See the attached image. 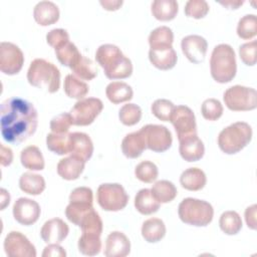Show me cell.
<instances>
[{
	"label": "cell",
	"mask_w": 257,
	"mask_h": 257,
	"mask_svg": "<svg viewBox=\"0 0 257 257\" xmlns=\"http://www.w3.org/2000/svg\"><path fill=\"white\" fill-rule=\"evenodd\" d=\"M37 124V110L30 101L10 97L1 103V135L6 142L18 145L26 141L35 133Z\"/></svg>",
	"instance_id": "obj_1"
},
{
	"label": "cell",
	"mask_w": 257,
	"mask_h": 257,
	"mask_svg": "<svg viewBox=\"0 0 257 257\" xmlns=\"http://www.w3.org/2000/svg\"><path fill=\"white\" fill-rule=\"evenodd\" d=\"M96 62L109 79H123L132 75L133 64L128 57L113 44H102L95 52Z\"/></svg>",
	"instance_id": "obj_2"
},
{
	"label": "cell",
	"mask_w": 257,
	"mask_h": 257,
	"mask_svg": "<svg viewBox=\"0 0 257 257\" xmlns=\"http://www.w3.org/2000/svg\"><path fill=\"white\" fill-rule=\"evenodd\" d=\"M210 71L213 79L219 83L230 82L235 77L236 56L229 44L221 43L214 47L210 58Z\"/></svg>",
	"instance_id": "obj_3"
},
{
	"label": "cell",
	"mask_w": 257,
	"mask_h": 257,
	"mask_svg": "<svg viewBox=\"0 0 257 257\" xmlns=\"http://www.w3.org/2000/svg\"><path fill=\"white\" fill-rule=\"evenodd\" d=\"M27 80L31 85L53 93L60 86V71L52 62L36 58L29 65Z\"/></svg>",
	"instance_id": "obj_4"
},
{
	"label": "cell",
	"mask_w": 257,
	"mask_h": 257,
	"mask_svg": "<svg viewBox=\"0 0 257 257\" xmlns=\"http://www.w3.org/2000/svg\"><path fill=\"white\" fill-rule=\"evenodd\" d=\"M251 126L245 121H237L220 132L218 146L223 153L233 155L243 150L251 142Z\"/></svg>",
	"instance_id": "obj_5"
},
{
	"label": "cell",
	"mask_w": 257,
	"mask_h": 257,
	"mask_svg": "<svg viewBox=\"0 0 257 257\" xmlns=\"http://www.w3.org/2000/svg\"><path fill=\"white\" fill-rule=\"evenodd\" d=\"M178 214L182 222L192 226L204 227L212 222L214 209L210 203L204 200L186 198L180 203Z\"/></svg>",
	"instance_id": "obj_6"
},
{
	"label": "cell",
	"mask_w": 257,
	"mask_h": 257,
	"mask_svg": "<svg viewBox=\"0 0 257 257\" xmlns=\"http://www.w3.org/2000/svg\"><path fill=\"white\" fill-rule=\"evenodd\" d=\"M226 106L233 111H246L257 106V92L252 87L234 85L229 87L223 95Z\"/></svg>",
	"instance_id": "obj_7"
},
{
	"label": "cell",
	"mask_w": 257,
	"mask_h": 257,
	"mask_svg": "<svg viewBox=\"0 0 257 257\" xmlns=\"http://www.w3.org/2000/svg\"><path fill=\"white\" fill-rule=\"evenodd\" d=\"M98 205L105 211L116 212L122 210L128 202L124 188L116 183L101 184L96 193Z\"/></svg>",
	"instance_id": "obj_8"
},
{
	"label": "cell",
	"mask_w": 257,
	"mask_h": 257,
	"mask_svg": "<svg viewBox=\"0 0 257 257\" xmlns=\"http://www.w3.org/2000/svg\"><path fill=\"white\" fill-rule=\"evenodd\" d=\"M103 103L99 98L88 97L79 99L69 111L72 123L75 125H88L93 122L101 112Z\"/></svg>",
	"instance_id": "obj_9"
},
{
	"label": "cell",
	"mask_w": 257,
	"mask_h": 257,
	"mask_svg": "<svg viewBox=\"0 0 257 257\" xmlns=\"http://www.w3.org/2000/svg\"><path fill=\"white\" fill-rule=\"evenodd\" d=\"M140 132L144 137L147 149L153 152L163 153L172 146V134L165 125L147 124L144 125Z\"/></svg>",
	"instance_id": "obj_10"
},
{
	"label": "cell",
	"mask_w": 257,
	"mask_h": 257,
	"mask_svg": "<svg viewBox=\"0 0 257 257\" xmlns=\"http://www.w3.org/2000/svg\"><path fill=\"white\" fill-rule=\"evenodd\" d=\"M24 63V55L21 49L11 42L0 44V70L7 75L17 74Z\"/></svg>",
	"instance_id": "obj_11"
},
{
	"label": "cell",
	"mask_w": 257,
	"mask_h": 257,
	"mask_svg": "<svg viewBox=\"0 0 257 257\" xmlns=\"http://www.w3.org/2000/svg\"><path fill=\"white\" fill-rule=\"evenodd\" d=\"M170 121L178 136V140L190 135L197 134L196 118L193 110L186 105L175 106Z\"/></svg>",
	"instance_id": "obj_12"
},
{
	"label": "cell",
	"mask_w": 257,
	"mask_h": 257,
	"mask_svg": "<svg viewBox=\"0 0 257 257\" xmlns=\"http://www.w3.org/2000/svg\"><path fill=\"white\" fill-rule=\"evenodd\" d=\"M4 251L10 257H35L36 249L28 238L18 231H11L4 240Z\"/></svg>",
	"instance_id": "obj_13"
},
{
	"label": "cell",
	"mask_w": 257,
	"mask_h": 257,
	"mask_svg": "<svg viewBox=\"0 0 257 257\" xmlns=\"http://www.w3.org/2000/svg\"><path fill=\"white\" fill-rule=\"evenodd\" d=\"M40 206L29 198H19L13 205V217L21 225L34 224L40 216Z\"/></svg>",
	"instance_id": "obj_14"
},
{
	"label": "cell",
	"mask_w": 257,
	"mask_h": 257,
	"mask_svg": "<svg viewBox=\"0 0 257 257\" xmlns=\"http://www.w3.org/2000/svg\"><path fill=\"white\" fill-rule=\"evenodd\" d=\"M181 48L185 56L193 63H201L204 61L208 43L207 40L200 35H188L182 39Z\"/></svg>",
	"instance_id": "obj_15"
},
{
	"label": "cell",
	"mask_w": 257,
	"mask_h": 257,
	"mask_svg": "<svg viewBox=\"0 0 257 257\" xmlns=\"http://www.w3.org/2000/svg\"><path fill=\"white\" fill-rule=\"evenodd\" d=\"M93 144L88 135L84 133H70L69 135V155L80 159L86 163L92 156Z\"/></svg>",
	"instance_id": "obj_16"
},
{
	"label": "cell",
	"mask_w": 257,
	"mask_h": 257,
	"mask_svg": "<svg viewBox=\"0 0 257 257\" xmlns=\"http://www.w3.org/2000/svg\"><path fill=\"white\" fill-rule=\"evenodd\" d=\"M68 233V225L59 218H53L46 221L40 230V236L47 244L61 243L67 237Z\"/></svg>",
	"instance_id": "obj_17"
},
{
	"label": "cell",
	"mask_w": 257,
	"mask_h": 257,
	"mask_svg": "<svg viewBox=\"0 0 257 257\" xmlns=\"http://www.w3.org/2000/svg\"><path fill=\"white\" fill-rule=\"evenodd\" d=\"M179 152L181 157L185 161L197 162L203 158L205 153V147L197 134L182 138L181 140H179Z\"/></svg>",
	"instance_id": "obj_18"
},
{
	"label": "cell",
	"mask_w": 257,
	"mask_h": 257,
	"mask_svg": "<svg viewBox=\"0 0 257 257\" xmlns=\"http://www.w3.org/2000/svg\"><path fill=\"white\" fill-rule=\"evenodd\" d=\"M131 242L128 238L119 231L108 234L105 241L104 255L106 257H125L130 254Z\"/></svg>",
	"instance_id": "obj_19"
},
{
	"label": "cell",
	"mask_w": 257,
	"mask_h": 257,
	"mask_svg": "<svg viewBox=\"0 0 257 257\" xmlns=\"http://www.w3.org/2000/svg\"><path fill=\"white\" fill-rule=\"evenodd\" d=\"M149 59L155 67L161 70H169L176 65L178 57L175 49L171 46L155 49L150 48Z\"/></svg>",
	"instance_id": "obj_20"
},
{
	"label": "cell",
	"mask_w": 257,
	"mask_h": 257,
	"mask_svg": "<svg viewBox=\"0 0 257 257\" xmlns=\"http://www.w3.org/2000/svg\"><path fill=\"white\" fill-rule=\"evenodd\" d=\"M33 17L39 25L48 26L58 21L59 9L51 1H40L34 7Z\"/></svg>",
	"instance_id": "obj_21"
},
{
	"label": "cell",
	"mask_w": 257,
	"mask_h": 257,
	"mask_svg": "<svg viewBox=\"0 0 257 257\" xmlns=\"http://www.w3.org/2000/svg\"><path fill=\"white\" fill-rule=\"evenodd\" d=\"M85 163L78 158L69 156L61 159L57 164V174L64 180L73 181L78 179L84 170Z\"/></svg>",
	"instance_id": "obj_22"
},
{
	"label": "cell",
	"mask_w": 257,
	"mask_h": 257,
	"mask_svg": "<svg viewBox=\"0 0 257 257\" xmlns=\"http://www.w3.org/2000/svg\"><path fill=\"white\" fill-rule=\"evenodd\" d=\"M146 149V142L140 131L126 135L121 142V151L128 159L139 158Z\"/></svg>",
	"instance_id": "obj_23"
},
{
	"label": "cell",
	"mask_w": 257,
	"mask_h": 257,
	"mask_svg": "<svg viewBox=\"0 0 257 257\" xmlns=\"http://www.w3.org/2000/svg\"><path fill=\"white\" fill-rule=\"evenodd\" d=\"M206 182L207 178L205 173L198 168H189L185 170L180 177L182 187L189 191H200L205 187Z\"/></svg>",
	"instance_id": "obj_24"
},
{
	"label": "cell",
	"mask_w": 257,
	"mask_h": 257,
	"mask_svg": "<svg viewBox=\"0 0 257 257\" xmlns=\"http://www.w3.org/2000/svg\"><path fill=\"white\" fill-rule=\"evenodd\" d=\"M160 202L153 196L150 189L140 190L135 197V207L143 215H151L160 209Z\"/></svg>",
	"instance_id": "obj_25"
},
{
	"label": "cell",
	"mask_w": 257,
	"mask_h": 257,
	"mask_svg": "<svg viewBox=\"0 0 257 257\" xmlns=\"http://www.w3.org/2000/svg\"><path fill=\"white\" fill-rule=\"evenodd\" d=\"M166 235V226L163 220L151 218L146 220L142 226V236L149 243L161 241Z\"/></svg>",
	"instance_id": "obj_26"
},
{
	"label": "cell",
	"mask_w": 257,
	"mask_h": 257,
	"mask_svg": "<svg viewBox=\"0 0 257 257\" xmlns=\"http://www.w3.org/2000/svg\"><path fill=\"white\" fill-rule=\"evenodd\" d=\"M105 94L108 100L114 104L128 101L133 98V88L125 82L112 81L107 84L105 88Z\"/></svg>",
	"instance_id": "obj_27"
},
{
	"label": "cell",
	"mask_w": 257,
	"mask_h": 257,
	"mask_svg": "<svg viewBox=\"0 0 257 257\" xmlns=\"http://www.w3.org/2000/svg\"><path fill=\"white\" fill-rule=\"evenodd\" d=\"M179 5L175 0H155L152 3L151 11L153 16L161 21L173 20L177 13Z\"/></svg>",
	"instance_id": "obj_28"
},
{
	"label": "cell",
	"mask_w": 257,
	"mask_h": 257,
	"mask_svg": "<svg viewBox=\"0 0 257 257\" xmlns=\"http://www.w3.org/2000/svg\"><path fill=\"white\" fill-rule=\"evenodd\" d=\"M20 161L24 168L31 171H41L44 169V158L36 146H28L21 151Z\"/></svg>",
	"instance_id": "obj_29"
},
{
	"label": "cell",
	"mask_w": 257,
	"mask_h": 257,
	"mask_svg": "<svg viewBox=\"0 0 257 257\" xmlns=\"http://www.w3.org/2000/svg\"><path fill=\"white\" fill-rule=\"evenodd\" d=\"M19 187L22 192L29 195H39L45 189V181L42 176L30 172L21 175L19 179Z\"/></svg>",
	"instance_id": "obj_30"
},
{
	"label": "cell",
	"mask_w": 257,
	"mask_h": 257,
	"mask_svg": "<svg viewBox=\"0 0 257 257\" xmlns=\"http://www.w3.org/2000/svg\"><path fill=\"white\" fill-rule=\"evenodd\" d=\"M174 41V33L168 26H160L149 35V44L152 49L171 47Z\"/></svg>",
	"instance_id": "obj_31"
},
{
	"label": "cell",
	"mask_w": 257,
	"mask_h": 257,
	"mask_svg": "<svg viewBox=\"0 0 257 257\" xmlns=\"http://www.w3.org/2000/svg\"><path fill=\"white\" fill-rule=\"evenodd\" d=\"M63 89L67 96L79 100L87 94L89 87L85 82L81 81L75 75L67 74L64 79Z\"/></svg>",
	"instance_id": "obj_32"
},
{
	"label": "cell",
	"mask_w": 257,
	"mask_h": 257,
	"mask_svg": "<svg viewBox=\"0 0 257 257\" xmlns=\"http://www.w3.org/2000/svg\"><path fill=\"white\" fill-rule=\"evenodd\" d=\"M54 50L58 61L62 65L67 66L70 69L78 62V60L82 56L78 51L77 47L70 41Z\"/></svg>",
	"instance_id": "obj_33"
},
{
	"label": "cell",
	"mask_w": 257,
	"mask_h": 257,
	"mask_svg": "<svg viewBox=\"0 0 257 257\" xmlns=\"http://www.w3.org/2000/svg\"><path fill=\"white\" fill-rule=\"evenodd\" d=\"M153 196L160 202V203H169L173 201L178 192L176 186L167 180H161L154 184L151 189Z\"/></svg>",
	"instance_id": "obj_34"
},
{
	"label": "cell",
	"mask_w": 257,
	"mask_h": 257,
	"mask_svg": "<svg viewBox=\"0 0 257 257\" xmlns=\"http://www.w3.org/2000/svg\"><path fill=\"white\" fill-rule=\"evenodd\" d=\"M69 135L70 134L68 133L48 134L46 137V146L48 150L56 155H67L69 153Z\"/></svg>",
	"instance_id": "obj_35"
},
{
	"label": "cell",
	"mask_w": 257,
	"mask_h": 257,
	"mask_svg": "<svg viewBox=\"0 0 257 257\" xmlns=\"http://www.w3.org/2000/svg\"><path fill=\"white\" fill-rule=\"evenodd\" d=\"M219 226L227 235H236L242 228L240 215L235 211H226L220 216Z\"/></svg>",
	"instance_id": "obj_36"
},
{
	"label": "cell",
	"mask_w": 257,
	"mask_h": 257,
	"mask_svg": "<svg viewBox=\"0 0 257 257\" xmlns=\"http://www.w3.org/2000/svg\"><path fill=\"white\" fill-rule=\"evenodd\" d=\"M78 250L86 256H94L100 252L101 240L100 236L94 234H84L78 239Z\"/></svg>",
	"instance_id": "obj_37"
},
{
	"label": "cell",
	"mask_w": 257,
	"mask_h": 257,
	"mask_svg": "<svg viewBox=\"0 0 257 257\" xmlns=\"http://www.w3.org/2000/svg\"><path fill=\"white\" fill-rule=\"evenodd\" d=\"M78 227H80L82 233L84 234H94L100 236L102 232V221L99 215L94 211V209H92L82 217Z\"/></svg>",
	"instance_id": "obj_38"
},
{
	"label": "cell",
	"mask_w": 257,
	"mask_h": 257,
	"mask_svg": "<svg viewBox=\"0 0 257 257\" xmlns=\"http://www.w3.org/2000/svg\"><path fill=\"white\" fill-rule=\"evenodd\" d=\"M75 76L83 80H91L97 75V68L94 62L85 56H81L78 62L71 68Z\"/></svg>",
	"instance_id": "obj_39"
},
{
	"label": "cell",
	"mask_w": 257,
	"mask_h": 257,
	"mask_svg": "<svg viewBox=\"0 0 257 257\" xmlns=\"http://www.w3.org/2000/svg\"><path fill=\"white\" fill-rule=\"evenodd\" d=\"M237 34L242 39H251L257 34V17L254 14L243 16L237 25Z\"/></svg>",
	"instance_id": "obj_40"
},
{
	"label": "cell",
	"mask_w": 257,
	"mask_h": 257,
	"mask_svg": "<svg viewBox=\"0 0 257 257\" xmlns=\"http://www.w3.org/2000/svg\"><path fill=\"white\" fill-rule=\"evenodd\" d=\"M118 117L122 124L127 126L135 125L141 120L142 108L135 103L123 104L118 111Z\"/></svg>",
	"instance_id": "obj_41"
},
{
	"label": "cell",
	"mask_w": 257,
	"mask_h": 257,
	"mask_svg": "<svg viewBox=\"0 0 257 257\" xmlns=\"http://www.w3.org/2000/svg\"><path fill=\"white\" fill-rule=\"evenodd\" d=\"M135 175L141 182L153 183L158 178L159 170L153 162L143 161L137 165L135 169Z\"/></svg>",
	"instance_id": "obj_42"
},
{
	"label": "cell",
	"mask_w": 257,
	"mask_h": 257,
	"mask_svg": "<svg viewBox=\"0 0 257 257\" xmlns=\"http://www.w3.org/2000/svg\"><path fill=\"white\" fill-rule=\"evenodd\" d=\"M201 112L205 119L217 120L223 114V105L216 98H207L202 103Z\"/></svg>",
	"instance_id": "obj_43"
},
{
	"label": "cell",
	"mask_w": 257,
	"mask_h": 257,
	"mask_svg": "<svg viewBox=\"0 0 257 257\" xmlns=\"http://www.w3.org/2000/svg\"><path fill=\"white\" fill-rule=\"evenodd\" d=\"M174 108H175L174 103L172 101H170L169 99H165V98L156 99L151 106L152 113L157 118H159L160 120H163V121L170 120Z\"/></svg>",
	"instance_id": "obj_44"
},
{
	"label": "cell",
	"mask_w": 257,
	"mask_h": 257,
	"mask_svg": "<svg viewBox=\"0 0 257 257\" xmlns=\"http://www.w3.org/2000/svg\"><path fill=\"white\" fill-rule=\"evenodd\" d=\"M209 12V5L205 0H189L185 5V14L188 17L201 19Z\"/></svg>",
	"instance_id": "obj_45"
},
{
	"label": "cell",
	"mask_w": 257,
	"mask_h": 257,
	"mask_svg": "<svg viewBox=\"0 0 257 257\" xmlns=\"http://www.w3.org/2000/svg\"><path fill=\"white\" fill-rule=\"evenodd\" d=\"M71 124L73 123L70 114L67 112H61L52 117V119L50 120V130L52 131V133L63 134L68 132Z\"/></svg>",
	"instance_id": "obj_46"
},
{
	"label": "cell",
	"mask_w": 257,
	"mask_h": 257,
	"mask_svg": "<svg viewBox=\"0 0 257 257\" xmlns=\"http://www.w3.org/2000/svg\"><path fill=\"white\" fill-rule=\"evenodd\" d=\"M256 49H257V41L256 40L244 43L239 47L240 58L246 65L252 66V65L256 64V61H257Z\"/></svg>",
	"instance_id": "obj_47"
},
{
	"label": "cell",
	"mask_w": 257,
	"mask_h": 257,
	"mask_svg": "<svg viewBox=\"0 0 257 257\" xmlns=\"http://www.w3.org/2000/svg\"><path fill=\"white\" fill-rule=\"evenodd\" d=\"M46 42L54 49L69 42V35L66 30L61 28H55L50 30L46 34Z\"/></svg>",
	"instance_id": "obj_48"
},
{
	"label": "cell",
	"mask_w": 257,
	"mask_h": 257,
	"mask_svg": "<svg viewBox=\"0 0 257 257\" xmlns=\"http://www.w3.org/2000/svg\"><path fill=\"white\" fill-rule=\"evenodd\" d=\"M69 201H81V202L93 203L92 191L87 187L75 188L69 195Z\"/></svg>",
	"instance_id": "obj_49"
},
{
	"label": "cell",
	"mask_w": 257,
	"mask_h": 257,
	"mask_svg": "<svg viewBox=\"0 0 257 257\" xmlns=\"http://www.w3.org/2000/svg\"><path fill=\"white\" fill-rule=\"evenodd\" d=\"M43 257H65L66 252L65 250L56 243L48 244L42 253Z\"/></svg>",
	"instance_id": "obj_50"
},
{
	"label": "cell",
	"mask_w": 257,
	"mask_h": 257,
	"mask_svg": "<svg viewBox=\"0 0 257 257\" xmlns=\"http://www.w3.org/2000/svg\"><path fill=\"white\" fill-rule=\"evenodd\" d=\"M256 208L257 206L254 204L248 207L245 210V220L248 228L255 230L256 229Z\"/></svg>",
	"instance_id": "obj_51"
},
{
	"label": "cell",
	"mask_w": 257,
	"mask_h": 257,
	"mask_svg": "<svg viewBox=\"0 0 257 257\" xmlns=\"http://www.w3.org/2000/svg\"><path fill=\"white\" fill-rule=\"evenodd\" d=\"M13 161V153L10 148L1 145V165L3 167L9 166Z\"/></svg>",
	"instance_id": "obj_52"
},
{
	"label": "cell",
	"mask_w": 257,
	"mask_h": 257,
	"mask_svg": "<svg viewBox=\"0 0 257 257\" xmlns=\"http://www.w3.org/2000/svg\"><path fill=\"white\" fill-rule=\"evenodd\" d=\"M100 5L108 11H114L119 9V7L122 5V1L121 0H104V1H99Z\"/></svg>",
	"instance_id": "obj_53"
},
{
	"label": "cell",
	"mask_w": 257,
	"mask_h": 257,
	"mask_svg": "<svg viewBox=\"0 0 257 257\" xmlns=\"http://www.w3.org/2000/svg\"><path fill=\"white\" fill-rule=\"evenodd\" d=\"M0 192H1V210H4L5 207L10 203V195L3 188L0 190Z\"/></svg>",
	"instance_id": "obj_54"
},
{
	"label": "cell",
	"mask_w": 257,
	"mask_h": 257,
	"mask_svg": "<svg viewBox=\"0 0 257 257\" xmlns=\"http://www.w3.org/2000/svg\"><path fill=\"white\" fill-rule=\"evenodd\" d=\"M244 2L243 1H225V2H220V4L224 5L225 7H228L229 9H237L240 5H242Z\"/></svg>",
	"instance_id": "obj_55"
}]
</instances>
